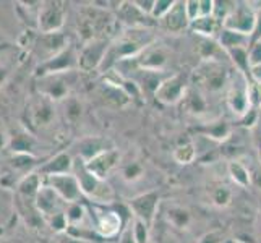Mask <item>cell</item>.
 Wrapping results in <instances>:
<instances>
[{"label": "cell", "mask_w": 261, "mask_h": 243, "mask_svg": "<svg viewBox=\"0 0 261 243\" xmlns=\"http://www.w3.org/2000/svg\"><path fill=\"white\" fill-rule=\"evenodd\" d=\"M99 5L102 7H97L96 2L88 4L76 13V36L82 44L97 39L112 41L122 31L114 10L107 7L111 2H99Z\"/></svg>", "instance_id": "6da1fadb"}, {"label": "cell", "mask_w": 261, "mask_h": 243, "mask_svg": "<svg viewBox=\"0 0 261 243\" xmlns=\"http://www.w3.org/2000/svg\"><path fill=\"white\" fill-rule=\"evenodd\" d=\"M62 125H65L62 119L60 107L57 102L34 93L26 99L23 109V127L38 140L47 138L49 134H59ZM67 127V125H65Z\"/></svg>", "instance_id": "7a4b0ae2"}, {"label": "cell", "mask_w": 261, "mask_h": 243, "mask_svg": "<svg viewBox=\"0 0 261 243\" xmlns=\"http://www.w3.org/2000/svg\"><path fill=\"white\" fill-rule=\"evenodd\" d=\"M158 38L154 34V28H133V30H122L112 39L109 50L106 53L104 64L101 67V73L112 70L117 64L123 60L135 59L141 50H145Z\"/></svg>", "instance_id": "3957f363"}, {"label": "cell", "mask_w": 261, "mask_h": 243, "mask_svg": "<svg viewBox=\"0 0 261 243\" xmlns=\"http://www.w3.org/2000/svg\"><path fill=\"white\" fill-rule=\"evenodd\" d=\"M88 206L93 215L94 230L102 243L119 240L122 232L127 227V224L133 219L132 211L128 209L127 204L101 206V204L88 203Z\"/></svg>", "instance_id": "277c9868"}, {"label": "cell", "mask_w": 261, "mask_h": 243, "mask_svg": "<svg viewBox=\"0 0 261 243\" xmlns=\"http://www.w3.org/2000/svg\"><path fill=\"white\" fill-rule=\"evenodd\" d=\"M70 44L71 42L65 33H39L26 30L21 34L18 46L28 53V57L34 59L38 65H41L64 52Z\"/></svg>", "instance_id": "5b68a950"}, {"label": "cell", "mask_w": 261, "mask_h": 243, "mask_svg": "<svg viewBox=\"0 0 261 243\" xmlns=\"http://www.w3.org/2000/svg\"><path fill=\"white\" fill-rule=\"evenodd\" d=\"M73 174L78 180L80 190H82L85 201L93 203V204H101V206L115 204L117 193L114 190V186L107 182V180H102L89 172L85 166V162L78 157H75Z\"/></svg>", "instance_id": "8992f818"}, {"label": "cell", "mask_w": 261, "mask_h": 243, "mask_svg": "<svg viewBox=\"0 0 261 243\" xmlns=\"http://www.w3.org/2000/svg\"><path fill=\"white\" fill-rule=\"evenodd\" d=\"M233 71L222 60H203L195 68L196 88L206 96L226 93Z\"/></svg>", "instance_id": "52a82bcc"}, {"label": "cell", "mask_w": 261, "mask_h": 243, "mask_svg": "<svg viewBox=\"0 0 261 243\" xmlns=\"http://www.w3.org/2000/svg\"><path fill=\"white\" fill-rule=\"evenodd\" d=\"M80 70L70 71V73H56V75H46L38 76L34 81V93H38L44 97L50 99L54 102H64L65 99L73 96V88L78 81Z\"/></svg>", "instance_id": "ba28073f"}, {"label": "cell", "mask_w": 261, "mask_h": 243, "mask_svg": "<svg viewBox=\"0 0 261 243\" xmlns=\"http://www.w3.org/2000/svg\"><path fill=\"white\" fill-rule=\"evenodd\" d=\"M161 204H163V201H161V195L156 190L140 193L137 196L130 198V200L127 201V206L132 211L133 218L138 219V221H143L151 229H152V226H154V222L159 215Z\"/></svg>", "instance_id": "9c48e42d"}, {"label": "cell", "mask_w": 261, "mask_h": 243, "mask_svg": "<svg viewBox=\"0 0 261 243\" xmlns=\"http://www.w3.org/2000/svg\"><path fill=\"white\" fill-rule=\"evenodd\" d=\"M248 83L250 79L233 70L230 83L226 89V104L230 109V112L240 119L242 115H245L250 111L248 102Z\"/></svg>", "instance_id": "30bf717a"}, {"label": "cell", "mask_w": 261, "mask_h": 243, "mask_svg": "<svg viewBox=\"0 0 261 243\" xmlns=\"http://www.w3.org/2000/svg\"><path fill=\"white\" fill-rule=\"evenodd\" d=\"M67 2H41L38 16L39 33H62L67 23Z\"/></svg>", "instance_id": "8fae6325"}, {"label": "cell", "mask_w": 261, "mask_h": 243, "mask_svg": "<svg viewBox=\"0 0 261 243\" xmlns=\"http://www.w3.org/2000/svg\"><path fill=\"white\" fill-rule=\"evenodd\" d=\"M172 53L164 44L161 42H152L145 50H141L133 60V64L137 68L141 70H149V71H167Z\"/></svg>", "instance_id": "7c38bea8"}, {"label": "cell", "mask_w": 261, "mask_h": 243, "mask_svg": "<svg viewBox=\"0 0 261 243\" xmlns=\"http://www.w3.org/2000/svg\"><path fill=\"white\" fill-rule=\"evenodd\" d=\"M111 42V39H97L83 44L80 47V71L91 73V71L101 70Z\"/></svg>", "instance_id": "4fadbf2b"}, {"label": "cell", "mask_w": 261, "mask_h": 243, "mask_svg": "<svg viewBox=\"0 0 261 243\" xmlns=\"http://www.w3.org/2000/svg\"><path fill=\"white\" fill-rule=\"evenodd\" d=\"M256 20V8L251 2H236L230 15L224 20L222 28L239 31L242 34L251 36Z\"/></svg>", "instance_id": "5bb4252c"}, {"label": "cell", "mask_w": 261, "mask_h": 243, "mask_svg": "<svg viewBox=\"0 0 261 243\" xmlns=\"http://www.w3.org/2000/svg\"><path fill=\"white\" fill-rule=\"evenodd\" d=\"M24 56H28L18 44H0V89L12 81L13 71L21 68Z\"/></svg>", "instance_id": "9a60e30c"}, {"label": "cell", "mask_w": 261, "mask_h": 243, "mask_svg": "<svg viewBox=\"0 0 261 243\" xmlns=\"http://www.w3.org/2000/svg\"><path fill=\"white\" fill-rule=\"evenodd\" d=\"M115 16L117 21L125 30H133V28H154L158 23L146 13H143L138 5L135 4V0L130 2H119L115 8Z\"/></svg>", "instance_id": "2e32d148"}, {"label": "cell", "mask_w": 261, "mask_h": 243, "mask_svg": "<svg viewBox=\"0 0 261 243\" xmlns=\"http://www.w3.org/2000/svg\"><path fill=\"white\" fill-rule=\"evenodd\" d=\"M187 91V78L182 73H172L161 83L154 94V99L163 105H175L184 101Z\"/></svg>", "instance_id": "e0dca14e"}, {"label": "cell", "mask_w": 261, "mask_h": 243, "mask_svg": "<svg viewBox=\"0 0 261 243\" xmlns=\"http://www.w3.org/2000/svg\"><path fill=\"white\" fill-rule=\"evenodd\" d=\"M42 182L47 186H50L62 200L67 203H80L85 201V198L80 190L78 180L75 174H62V175H50V177H42Z\"/></svg>", "instance_id": "ac0fdd59"}, {"label": "cell", "mask_w": 261, "mask_h": 243, "mask_svg": "<svg viewBox=\"0 0 261 243\" xmlns=\"http://www.w3.org/2000/svg\"><path fill=\"white\" fill-rule=\"evenodd\" d=\"M159 218L175 232L188 230L193 224V212L178 203H163L159 209Z\"/></svg>", "instance_id": "d6986e66"}, {"label": "cell", "mask_w": 261, "mask_h": 243, "mask_svg": "<svg viewBox=\"0 0 261 243\" xmlns=\"http://www.w3.org/2000/svg\"><path fill=\"white\" fill-rule=\"evenodd\" d=\"M120 160H122V156L117 148L114 149H109V151H104L101 152L99 156L89 159L88 162H85L86 169L89 170L91 174H94L96 177L102 178V180H107L111 174H114L117 169L120 166Z\"/></svg>", "instance_id": "ffe728a7"}, {"label": "cell", "mask_w": 261, "mask_h": 243, "mask_svg": "<svg viewBox=\"0 0 261 243\" xmlns=\"http://www.w3.org/2000/svg\"><path fill=\"white\" fill-rule=\"evenodd\" d=\"M163 30H166L170 34H182L187 30H190V20L187 15V7L185 0H175L174 7L170 8V12L159 21V24Z\"/></svg>", "instance_id": "44dd1931"}, {"label": "cell", "mask_w": 261, "mask_h": 243, "mask_svg": "<svg viewBox=\"0 0 261 243\" xmlns=\"http://www.w3.org/2000/svg\"><path fill=\"white\" fill-rule=\"evenodd\" d=\"M115 145L109 138H102V137H85L76 143V151L71 152V156L78 157L85 162L89 159H93L99 156L104 151L114 149Z\"/></svg>", "instance_id": "7402d4cb"}, {"label": "cell", "mask_w": 261, "mask_h": 243, "mask_svg": "<svg viewBox=\"0 0 261 243\" xmlns=\"http://www.w3.org/2000/svg\"><path fill=\"white\" fill-rule=\"evenodd\" d=\"M75 157L71 156L70 151H59L57 154L50 156L44 164L39 167L38 174L41 177H50V175H62V174H71L73 172Z\"/></svg>", "instance_id": "603a6c76"}, {"label": "cell", "mask_w": 261, "mask_h": 243, "mask_svg": "<svg viewBox=\"0 0 261 243\" xmlns=\"http://www.w3.org/2000/svg\"><path fill=\"white\" fill-rule=\"evenodd\" d=\"M99 97L102 99L104 104H107L109 107H115V109H123V107H127L133 102L132 97L120 86H117L115 83L106 78L101 88H99Z\"/></svg>", "instance_id": "cb8c5ba5"}, {"label": "cell", "mask_w": 261, "mask_h": 243, "mask_svg": "<svg viewBox=\"0 0 261 243\" xmlns=\"http://www.w3.org/2000/svg\"><path fill=\"white\" fill-rule=\"evenodd\" d=\"M222 30V23L214 15L201 16L190 23V31L203 39H218Z\"/></svg>", "instance_id": "d4e9b609"}, {"label": "cell", "mask_w": 261, "mask_h": 243, "mask_svg": "<svg viewBox=\"0 0 261 243\" xmlns=\"http://www.w3.org/2000/svg\"><path fill=\"white\" fill-rule=\"evenodd\" d=\"M117 172L125 183H138L146 177V166L140 159H122Z\"/></svg>", "instance_id": "484cf974"}, {"label": "cell", "mask_w": 261, "mask_h": 243, "mask_svg": "<svg viewBox=\"0 0 261 243\" xmlns=\"http://www.w3.org/2000/svg\"><path fill=\"white\" fill-rule=\"evenodd\" d=\"M201 137L210 138L214 143H224L227 141L232 137V127L227 120L224 119H216V120H210L206 122L203 127L200 128Z\"/></svg>", "instance_id": "4316f807"}, {"label": "cell", "mask_w": 261, "mask_h": 243, "mask_svg": "<svg viewBox=\"0 0 261 243\" xmlns=\"http://www.w3.org/2000/svg\"><path fill=\"white\" fill-rule=\"evenodd\" d=\"M218 44L224 52L232 50V49H240V47H248L250 46V36L242 34L239 31L222 28L218 36Z\"/></svg>", "instance_id": "83f0119b"}, {"label": "cell", "mask_w": 261, "mask_h": 243, "mask_svg": "<svg viewBox=\"0 0 261 243\" xmlns=\"http://www.w3.org/2000/svg\"><path fill=\"white\" fill-rule=\"evenodd\" d=\"M41 2H18L16 15L20 21L26 26V30L38 31V16H39Z\"/></svg>", "instance_id": "f1b7e54d"}, {"label": "cell", "mask_w": 261, "mask_h": 243, "mask_svg": "<svg viewBox=\"0 0 261 243\" xmlns=\"http://www.w3.org/2000/svg\"><path fill=\"white\" fill-rule=\"evenodd\" d=\"M206 94H203L200 89H188L185 97H184V107L187 109L188 114H192L195 117H203L206 115V109H208V101H206Z\"/></svg>", "instance_id": "f546056e"}, {"label": "cell", "mask_w": 261, "mask_h": 243, "mask_svg": "<svg viewBox=\"0 0 261 243\" xmlns=\"http://www.w3.org/2000/svg\"><path fill=\"white\" fill-rule=\"evenodd\" d=\"M226 169H227V175L232 180V183H236L240 188H247L251 185V170L240 159L229 160Z\"/></svg>", "instance_id": "4dcf8cb0"}, {"label": "cell", "mask_w": 261, "mask_h": 243, "mask_svg": "<svg viewBox=\"0 0 261 243\" xmlns=\"http://www.w3.org/2000/svg\"><path fill=\"white\" fill-rule=\"evenodd\" d=\"M208 200L214 208H229L233 200V193L230 186L226 183H214L208 188Z\"/></svg>", "instance_id": "1f68e13d"}, {"label": "cell", "mask_w": 261, "mask_h": 243, "mask_svg": "<svg viewBox=\"0 0 261 243\" xmlns=\"http://www.w3.org/2000/svg\"><path fill=\"white\" fill-rule=\"evenodd\" d=\"M185 7H187L188 20L192 23L201 16L213 15L214 0H185Z\"/></svg>", "instance_id": "d6a6232c"}, {"label": "cell", "mask_w": 261, "mask_h": 243, "mask_svg": "<svg viewBox=\"0 0 261 243\" xmlns=\"http://www.w3.org/2000/svg\"><path fill=\"white\" fill-rule=\"evenodd\" d=\"M151 243H178L175 230L170 229L167 224L159 218V215L154 222V226H152Z\"/></svg>", "instance_id": "836d02e7"}, {"label": "cell", "mask_w": 261, "mask_h": 243, "mask_svg": "<svg viewBox=\"0 0 261 243\" xmlns=\"http://www.w3.org/2000/svg\"><path fill=\"white\" fill-rule=\"evenodd\" d=\"M250 47V46H248ZM248 47H240V49H232L227 50L226 56L229 57L230 64L233 65V70L239 73L245 75L248 78L250 73V64H248ZM250 79V78H248Z\"/></svg>", "instance_id": "e575fe53"}, {"label": "cell", "mask_w": 261, "mask_h": 243, "mask_svg": "<svg viewBox=\"0 0 261 243\" xmlns=\"http://www.w3.org/2000/svg\"><path fill=\"white\" fill-rule=\"evenodd\" d=\"M172 157L177 164H182V166L192 164V162H195L198 157V151H196L195 143L187 141V143H182V145H178L172 152Z\"/></svg>", "instance_id": "d590c367"}, {"label": "cell", "mask_w": 261, "mask_h": 243, "mask_svg": "<svg viewBox=\"0 0 261 243\" xmlns=\"http://www.w3.org/2000/svg\"><path fill=\"white\" fill-rule=\"evenodd\" d=\"M132 232H133V238L137 243H151V232L152 229L146 226L143 221L138 219H132Z\"/></svg>", "instance_id": "8d00e7d4"}, {"label": "cell", "mask_w": 261, "mask_h": 243, "mask_svg": "<svg viewBox=\"0 0 261 243\" xmlns=\"http://www.w3.org/2000/svg\"><path fill=\"white\" fill-rule=\"evenodd\" d=\"M236 7V2L233 0H214V10L213 15L218 18L221 23H224V20L230 15V12Z\"/></svg>", "instance_id": "74e56055"}, {"label": "cell", "mask_w": 261, "mask_h": 243, "mask_svg": "<svg viewBox=\"0 0 261 243\" xmlns=\"http://www.w3.org/2000/svg\"><path fill=\"white\" fill-rule=\"evenodd\" d=\"M174 2L175 0H156L154 8H152V13H151L152 20L159 24V21L163 20V18L170 12V8L174 7Z\"/></svg>", "instance_id": "f35d334b"}, {"label": "cell", "mask_w": 261, "mask_h": 243, "mask_svg": "<svg viewBox=\"0 0 261 243\" xmlns=\"http://www.w3.org/2000/svg\"><path fill=\"white\" fill-rule=\"evenodd\" d=\"M196 243H227V235L222 229H213L204 232Z\"/></svg>", "instance_id": "ab89813d"}, {"label": "cell", "mask_w": 261, "mask_h": 243, "mask_svg": "<svg viewBox=\"0 0 261 243\" xmlns=\"http://www.w3.org/2000/svg\"><path fill=\"white\" fill-rule=\"evenodd\" d=\"M248 102L251 109L261 112V85L250 79L248 83Z\"/></svg>", "instance_id": "60d3db41"}, {"label": "cell", "mask_w": 261, "mask_h": 243, "mask_svg": "<svg viewBox=\"0 0 261 243\" xmlns=\"http://www.w3.org/2000/svg\"><path fill=\"white\" fill-rule=\"evenodd\" d=\"M248 64H250V68L261 65V41L250 44V47H248Z\"/></svg>", "instance_id": "b9f144b4"}, {"label": "cell", "mask_w": 261, "mask_h": 243, "mask_svg": "<svg viewBox=\"0 0 261 243\" xmlns=\"http://www.w3.org/2000/svg\"><path fill=\"white\" fill-rule=\"evenodd\" d=\"M261 41V8L256 10V20H255V28L253 33L250 36V44L251 42H258Z\"/></svg>", "instance_id": "7bdbcfd3"}, {"label": "cell", "mask_w": 261, "mask_h": 243, "mask_svg": "<svg viewBox=\"0 0 261 243\" xmlns=\"http://www.w3.org/2000/svg\"><path fill=\"white\" fill-rule=\"evenodd\" d=\"M117 243H137L133 238V232H132V221L127 224V227L122 232V235L117 240Z\"/></svg>", "instance_id": "ee69618b"}, {"label": "cell", "mask_w": 261, "mask_h": 243, "mask_svg": "<svg viewBox=\"0 0 261 243\" xmlns=\"http://www.w3.org/2000/svg\"><path fill=\"white\" fill-rule=\"evenodd\" d=\"M154 2L156 0H135V4L138 5V8L143 12V13H146L151 16L152 13V8H154Z\"/></svg>", "instance_id": "f6af8a7d"}, {"label": "cell", "mask_w": 261, "mask_h": 243, "mask_svg": "<svg viewBox=\"0 0 261 243\" xmlns=\"http://www.w3.org/2000/svg\"><path fill=\"white\" fill-rule=\"evenodd\" d=\"M253 146L256 149V156H258V160H259V166H261V125L253 130Z\"/></svg>", "instance_id": "bcb514c9"}, {"label": "cell", "mask_w": 261, "mask_h": 243, "mask_svg": "<svg viewBox=\"0 0 261 243\" xmlns=\"http://www.w3.org/2000/svg\"><path fill=\"white\" fill-rule=\"evenodd\" d=\"M248 78L251 81H255V83H259L261 85V65L251 67L250 68V73H248Z\"/></svg>", "instance_id": "7dc6e473"}, {"label": "cell", "mask_w": 261, "mask_h": 243, "mask_svg": "<svg viewBox=\"0 0 261 243\" xmlns=\"http://www.w3.org/2000/svg\"><path fill=\"white\" fill-rule=\"evenodd\" d=\"M251 185H255L256 188H261V167L251 172Z\"/></svg>", "instance_id": "c3c4849f"}, {"label": "cell", "mask_w": 261, "mask_h": 243, "mask_svg": "<svg viewBox=\"0 0 261 243\" xmlns=\"http://www.w3.org/2000/svg\"><path fill=\"white\" fill-rule=\"evenodd\" d=\"M256 237L258 240H261V208H259V212H258V218H256Z\"/></svg>", "instance_id": "681fc988"}, {"label": "cell", "mask_w": 261, "mask_h": 243, "mask_svg": "<svg viewBox=\"0 0 261 243\" xmlns=\"http://www.w3.org/2000/svg\"><path fill=\"white\" fill-rule=\"evenodd\" d=\"M230 243H247V241H244V240H232Z\"/></svg>", "instance_id": "f907efd6"}, {"label": "cell", "mask_w": 261, "mask_h": 243, "mask_svg": "<svg viewBox=\"0 0 261 243\" xmlns=\"http://www.w3.org/2000/svg\"><path fill=\"white\" fill-rule=\"evenodd\" d=\"M106 243H117V241H106Z\"/></svg>", "instance_id": "816d5d0a"}]
</instances>
